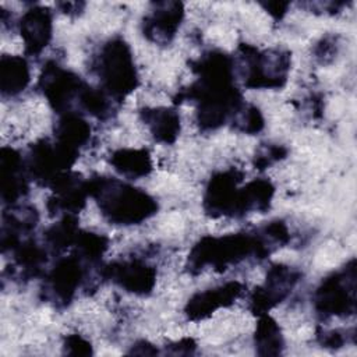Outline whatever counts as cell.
I'll return each instance as SVG.
<instances>
[{"label":"cell","instance_id":"obj_6","mask_svg":"<svg viewBox=\"0 0 357 357\" xmlns=\"http://www.w3.org/2000/svg\"><path fill=\"white\" fill-rule=\"evenodd\" d=\"M356 259L326 276L314 293V308L322 318L349 317L356 312Z\"/></svg>","mask_w":357,"mask_h":357},{"label":"cell","instance_id":"obj_12","mask_svg":"<svg viewBox=\"0 0 357 357\" xmlns=\"http://www.w3.org/2000/svg\"><path fill=\"white\" fill-rule=\"evenodd\" d=\"M102 278L137 296L149 294L156 284V269L139 258L114 261L102 268Z\"/></svg>","mask_w":357,"mask_h":357},{"label":"cell","instance_id":"obj_36","mask_svg":"<svg viewBox=\"0 0 357 357\" xmlns=\"http://www.w3.org/2000/svg\"><path fill=\"white\" fill-rule=\"evenodd\" d=\"M261 4L276 20H280L287 13V8L290 6L289 1H264Z\"/></svg>","mask_w":357,"mask_h":357},{"label":"cell","instance_id":"obj_25","mask_svg":"<svg viewBox=\"0 0 357 357\" xmlns=\"http://www.w3.org/2000/svg\"><path fill=\"white\" fill-rule=\"evenodd\" d=\"M254 344L259 356H279L284 347V339L279 324L268 314L259 315L254 333Z\"/></svg>","mask_w":357,"mask_h":357},{"label":"cell","instance_id":"obj_29","mask_svg":"<svg viewBox=\"0 0 357 357\" xmlns=\"http://www.w3.org/2000/svg\"><path fill=\"white\" fill-rule=\"evenodd\" d=\"M231 123L237 131L245 134H258L265 126V120L261 110L251 103H243V106L233 116Z\"/></svg>","mask_w":357,"mask_h":357},{"label":"cell","instance_id":"obj_32","mask_svg":"<svg viewBox=\"0 0 357 357\" xmlns=\"http://www.w3.org/2000/svg\"><path fill=\"white\" fill-rule=\"evenodd\" d=\"M63 349L68 356H91L93 353L91 342L78 333L67 335L63 342Z\"/></svg>","mask_w":357,"mask_h":357},{"label":"cell","instance_id":"obj_4","mask_svg":"<svg viewBox=\"0 0 357 357\" xmlns=\"http://www.w3.org/2000/svg\"><path fill=\"white\" fill-rule=\"evenodd\" d=\"M100 88L116 102H121L138 86L139 78L128 43L121 38L109 39L95 60Z\"/></svg>","mask_w":357,"mask_h":357},{"label":"cell","instance_id":"obj_15","mask_svg":"<svg viewBox=\"0 0 357 357\" xmlns=\"http://www.w3.org/2000/svg\"><path fill=\"white\" fill-rule=\"evenodd\" d=\"M28 170L25 158L13 148L0 151V192L8 206L15 205L28 192Z\"/></svg>","mask_w":357,"mask_h":357},{"label":"cell","instance_id":"obj_14","mask_svg":"<svg viewBox=\"0 0 357 357\" xmlns=\"http://www.w3.org/2000/svg\"><path fill=\"white\" fill-rule=\"evenodd\" d=\"M184 18L181 1L152 3L149 13L142 20V33L158 45H167L176 36Z\"/></svg>","mask_w":357,"mask_h":357},{"label":"cell","instance_id":"obj_3","mask_svg":"<svg viewBox=\"0 0 357 357\" xmlns=\"http://www.w3.org/2000/svg\"><path fill=\"white\" fill-rule=\"evenodd\" d=\"M272 251L258 230L255 233L204 236L192 245L187 268L191 273H198L205 268L225 271L248 258L262 259Z\"/></svg>","mask_w":357,"mask_h":357},{"label":"cell","instance_id":"obj_35","mask_svg":"<svg viewBox=\"0 0 357 357\" xmlns=\"http://www.w3.org/2000/svg\"><path fill=\"white\" fill-rule=\"evenodd\" d=\"M195 347H197V343H195L194 339H191V337H184V339H181V340H178V342L172 343V344L169 346V350H167V349H166V350H167V353H170V354L183 356V354H192L194 350H195Z\"/></svg>","mask_w":357,"mask_h":357},{"label":"cell","instance_id":"obj_30","mask_svg":"<svg viewBox=\"0 0 357 357\" xmlns=\"http://www.w3.org/2000/svg\"><path fill=\"white\" fill-rule=\"evenodd\" d=\"M264 240L271 245L272 250L282 247L290 240V233L284 222L282 220H272L266 223L264 227L258 230Z\"/></svg>","mask_w":357,"mask_h":357},{"label":"cell","instance_id":"obj_11","mask_svg":"<svg viewBox=\"0 0 357 357\" xmlns=\"http://www.w3.org/2000/svg\"><path fill=\"white\" fill-rule=\"evenodd\" d=\"M300 271L284 264L272 265L264 284L254 289L250 296V310L255 315L268 314L273 307L280 304L300 280Z\"/></svg>","mask_w":357,"mask_h":357},{"label":"cell","instance_id":"obj_34","mask_svg":"<svg viewBox=\"0 0 357 357\" xmlns=\"http://www.w3.org/2000/svg\"><path fill=\"white\" fill-rule=\"evenodd\" d=\"M318 340L324 347L328 349H339L344 344L346 337L344 333L335 329V331H322L318 333Z\"/></svg>","mask_w":357,"mask_h":357},{"label":"cell","instance_id":"obj_5","mask_svg":"<svg viewBox=\"0 0 357 357\" xmlns=\"http://www.w3.org/2000/svg\"><path fill=\"white\" fill-rule=\"evenodd\" d=\"M238 53L247 88L279 89L286 84L291 63L289 52L282 49L258 50L251 45L241 43Z\"/></svg>","mask_w":357,"mask_h":357},{"label":"cell","instance_id":"obj_38","mask_svg":"<svg viewBox=\"0 0 357 357\" xmlns=\"http://www.w3.org/2000/svg\"><path fill=\"white\" fill-rule=\"evenodd\" d=\"M57 7L68 15L73 14H79L82 11V8L85 7V3H78V1H61L57 4Z\"/></svg>","mask_w":357,"mask_h":357},{"label":"cell","instance_id":"obj_16","mask_svg":"<svg viewBox=\"0 0 357 357\" xmlns=\"http://www.w3.org/2000/svg\"><path fill=\"white\" fill-rule=\"evenodd\" d=\"M243 290L244 286L240 282L231 280L216 287L198 291L187 301L184 312L190 321L205 319L215 311L234 304Z\"/></svg>","mask_w":357,"mask_h":357},{"label":"cell","instance_id":"obj_21","mask_svg":"<svg viewBox=\"0 0 357 357\" xmlns=\"http://www.w3.org/2000/svg\"><path fill=\"white\" fill-rule=\"evenodd\" d=\"M31 81L28 61L21 56L3 54L0 60V92L3 96H17Z\"/></svg>","mask_w":357,"mask_h":357},{"label":"cell","instance_id":"obj_13","mask_svg":"<svg viewBox=\"0 0 357 357\" xmlns=\"http://www.w3.org/2000/svg\"><path fill=\"white\" fill-rule=\"evenodd\" d=\"M52 195L47 199V211L50 215H75L86 204L89 197L88 180L74 172L60 174L52 184Z\"/></svg>","mask_w":357,"mask_h":357},{"label":"cell","instance_id":"obj_24","mask_svg":"<svg viewBox=\"0 0 357 357\" xmlns=\"http://www.w3.org/2000/svg\"><path fill=\"white\" fill-rule=\"evenodd\" d=\"M275 187L268 178H254L240 190V216L248 212H265L269 209Z\"/></svg>","mask_w":357,"mask_h":357},{"label":"cell","instance_id":"obj_7","mask_svg":"<svg viewBox=\"0 0 357 357\" xmlns=\"http://www.w3.org/2000/svg\"><path fill=\"white\" fill-rule=\"evenodd\" d=\"M78 155L63 148L56 141L39 139L29 146L28 155L25 156L28 176L38 184L50 187L60 174L70 172Z\"/></svg>","mask_w":357,"mask_h":357},{"label":"cell","instance_id":"obj_2","mask_svg":"<svg viewBox=\"0 0 357 357\" xmlns=\"http://www.w3.org/2000/svg\"><path fill=\"white\" fill-rule=\"evenodd\" d=\"M88 190L100 213L113 225H139L158 211L152 195L119 178L95 176L88 180Z\"/></svg>","mask_w":357,"mask_h":357},{"label":"cell","instance_id":"obj_37","mask_svg":"<svg viewBox=\"0 0 357 357\" xmlns=\"http://www.w3.org/2000/svg\"><path fill=\"white\" fill-rule=\"evenodd\" d=\"M130 354H139V356H155L158 354V349L146 340H139L132 344Z\"/></svg>","mask_w":357,"mask_h":357},{"label":"cell","instance_id":"obj_19","mask_svg":"<svg viewBox=\"0 0 357 357\" xmlns=\"http://www.w3.org/2000/svg\"><path fill=\"white\" fill-rule=\"evenodd\" d=\"M139 117L148 127L153 139L160 144H173L180 135V116L172 107H144Z\"/></svg>","mask_w":357,"mask_h":357},{"label":"cell","instance_id":"obj_18","mask_svg":"<svg viewBox=\"0 0 357 357\" xmlns=\"http://www.w3.org/2000/svg\"><path fill=\"white\" fill-rule=\"evenodd\" d=\"M38 223V212L32 206H14L3 213L0 245L3 254L13 252L22 241V236L31 233Z\"/></svg>","mask_w":357,"mask_h":357},{"label":"cell","instance_id":"obj_23","mask_svg":"<svg viewBox=\"0 0 357 357\" xmlns=\"http://www.w3.org/2000/svg\"><path fill=\"white\" fill-rule=\"evenodd\" d=\"M113 169L127 178L145 177L152 172V158L146 149L121 148L110 155Z\"/></svg>","mask_w":357,"mask_h":357},{"label":"cell","instance_id":"obj_27","mask_svg":"<svg viewBox=\"0 0 357 357\" xmlns=\"http://www.w3.org/2000/svg\"><path fill=\"white\" fill-rule=\"evenodd\" d=\"M116 102L106 91L102 88H92L88 84L82 88L79 98H78V109L84 110L85 113L93 116L99 120H106L112 116L114 110Z\"/></svg>","mask_w":357,"mask_h":357},{"label":"cell","instance_id":"obj_26","mask_svg":"<svg viewBox=\"0 0 357 357\" xmlns=\"http://www.w3.org/2000/svg\"><path fill=\"white\" fill-rule=\"evenodd\" d=\"M78 233L79 226L75 215H63L59 222L53 223L45 231V245L52 252H63L74 245Z\"/></svg>","mask_w":357,"mask_h":357},{"label":"cell","instance_id":"obj_1","mask_svg":"<svg viewBox=\"0 0 357 357\" xmlns=\"http://www.w3.org/2000/svg\"><path fill=\"white\" fill-rule=\"evenodd\" d=\"M197 81L181 89L177 102L197 103V123L205 130L226 124L243 106V96L234 84L233 59L222 50H208L191 63Z\"/></svg>","mask_w":357,"mask_h":357},{"label":"cell","instance_id":"obj_9","mask_svg":"<svg viewBox=\"0 0 357 357\" xmlns=\"http://www.w3.org/2000/svg\"><path fill=\"white\" fill-rule=\"evenodd\" d=\"M85 86V82L79 75L57 64L56 61H47L39 77V88L47 99L52 109L64 114L73 110L74 105H78V98Z\"/></svg>","mask_w":357,"mask_h":357},{"label":"cell","instance_id":"obj_33","mask_svg":"<svg viewBox=\"0 0 357 357\" xmlns=\"http://www.w3.org/2000/svg\"><path fill=\"white\" fill-rule=\"evenodd\" d=\"M336 49H337V42H336V38L335 36H325L322 38L315 49H314V53H315V57L325 63L328 59H332L333 54H336Z\"/></svg>","mask_w":357,"mask_h":357},{"label":"cell","instance_id":"obj_10","mask_svg":"<svg viewBox=\"0 0 357 357\" xmlns=\"http://www.w3.org/2000/svg\"><path fill=\"white\" fill-rule=\"evenodd\" d=\"M243 177V172L234 167L215 173L204 192L202 208L205 213L211 218L240 216V183Z\"/></svg>","mask_w":357,"mask_h":357},{"label":"cell","instance_id":"obj_20","mask_svg":"<svg viewBox=\"0 0 357 357\" xmlns=\"http://www.w3.org/2000/svg\"><path fill=\"white\" fill-rule=\"evenodd\" d=\"M91 138L89 123L77 112L60 114L54 128V141L66 149L79 153V149Z\"/></svg>","mask_w":357,"mask_h":357},{"label":"cell","instance_id":"obj_28","mask_svg":"<svg viewBox=\"0 0 357 357\" xmlns=\"http://www.w3.org/2000/svg\"><path fill=\"white\" fill-rule=\"evenodd\" d=\"M109 247V240L106 236L95 233V231H86L79 230L77 240L74 243L75 255L84 261L86 265H98L106 252Z\"/></svg>","mask_w":357,"mask_h":357},{"label":"cell","instance_id":"obj_8","mask_svg":"<svg viewBox=\"0 0 357 357\" xmlns=\"http://www.w3.org/2000/svg\"><path fill=\"white\" fill-rule=\"evenodd\" d=\"M85 265L75 254L59 258L45 276L43 298L54 307H67L86 279Z\"/></svg>","mask_w":357,"mask_h":357},{"label":"cell","instance_id":"obj_31","mask_svg":"<svg viewBox=\"0 0 357 357\" xmlns=\"http://www.w3.org/2000/svg\"><path fill=\"white\" fill-rule=\"evenodd\" d=\"M286 155H287V149L283 145L266 144L257 152L254 158V166L257 169H266L268 166L286 158Z\"/></svg>","mask_w":357,"mask_h":357},{"label":"cell","instance_id":"obj_22","mask_svg":"<svg viewBox=\"0 0 357 357\" xmlns=\"http://www.w3.org/2000/svg\"><path fill=\"white\" fill-rule=\"evenodd\" d=\"M14 273L22 279H32L38 276L47 261V250L35 240H24L13 252Z\"/></svg>","mask_w":357,"mask_h":357},{"label":"cell","instance_id":"obj_17","mask_svg":"<svg viewBox=\"0 0 357 357\" xmlns=\"http://www.w3.org/2000/svg\"><path fill=\"white\" fill-rule=\"evenodd\" d=\"M18 29L25 43L26 53L31 56L42 53L52 40V11L43 6H33L28 8L20 18Z\"/></svg>","mask_w":357,"mask_h":357}]
</instances>
